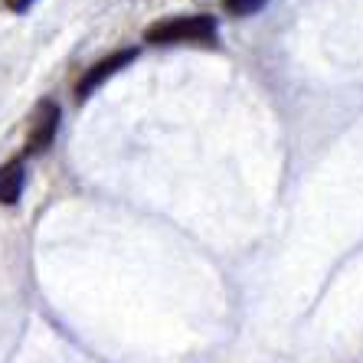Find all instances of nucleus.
<instances>
[{"label": "nucleus", "instance_id": "7ed1b4c3", "mask_svg": "<svg viewBox=\"0 0 363 363\" xmlns=\"http://www.w3.org/2000/svg\"><path fill=\"white\" fill-rule=\"evenodd\" d=\"M135 60H138V50L135 46H128V50H118V52H111V56H105V60L92 62V66L82 72V79L76 82V99L85 101L101 82H105V79H111L115 72H121L128 62H135Z\"/></svg>", "mask_w": 363, "mask_h": 363}, {"label": "nucleus", "instance_id": "f03ea898", "mask_svg": "<svg viewBox=\"0 0 363 363\" xmlns=\"http://www.w3.org/2000/svg\"><path fill=\"white\" fill-rule=\"evenodd\" d=\"M56 131H60V105L52 99H40L36 101L33 115H30V125H26V141L23 151L26 154H43L56 141Z\"/></svg>", "mask_w": 363, "mask_h": 363}, {"label": "nucleus", "instance_id": "423d86ee", "mask_svg": "<svg viewBox=\"0 0 363 363\" xmlns=\"http://www.w3.org/2000/svg\"><path fill=\"white\" fill-rule=\"evenodd\" d=\"M33 4H36V0H4V7L13 10V13H26Z\"/></svg>", "mask_w": 363, "mask_h": 363}, {"label": "nucleus", "instance_id": "20e7f679", "mask_svg": "<svg viewBox=\"0 0 363 363\" xmlns=\"http://www.w3.org/2000/svg\"><path fill=\"white\" fill-rule=\"evenodd\" d=\"M23 184H26V167H23V161H7V164H0V203L13 206V203L20 200V194H23Z\"/></svg>", "mask_w": 363, "mask_h": 363}, {"label": "nucleus", "instance_id": "f257e3e1", "mask_svg": "<svg viewBox=\"0 0 363 363\" xmlns=\"http://www.w3.org/2000/svg\"><path fill=\"white\" fill-rule=\"evenodd\" d=\"M220 33V23L210 13L194 17H164L144 30V43L154 46H177V43H210Z\"/></svg>", "mask_w": 363, "mask_h": 363}, {"label": "nucleus", "instance_id": "39448f33", "mask_svg": "<svg viewBox=\"0 0 363 363\" xmlns=\"http://www.w3.org/2000/svg\"><path fill=\"white\" fill-rule=\"evenodd\" d=\"M265 4H269V0H226V10L236 13V17H252V13H259Z\"/></svg>", "mask_w": 363, "mask_h": 363}]
</instances>
